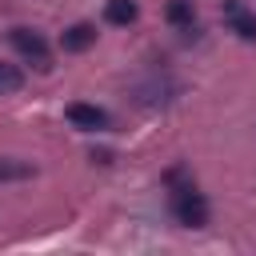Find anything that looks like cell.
Instances as JSON below:
<instances>
[{
    "mask_svg": "<svg viewBox=\"0 0 256 256\" xmlns=\"http://www.w3.org/2000/svg\"><path fill=\"white\" fill-rule=\"evenodd\" d=\"M180 168H172L168 172V184H172V216L184 224V228H204L208 224V216H212V208H208V196L192 184V180H184L180 184Z\"/></svg>",
    "mask_w": 256,
    "mask_h": 256,
    "instance_id": "6da1fadb",
    "label": "cell"
},
{
    "mask_svg": "<svg viewBox=\"0 0 256 256\" xmlns=\"http://www.w3.org/2000/svg\"><path fill=\"white\" fill-rule=\"evenodd\" d=\"M8 40H12V48H16L20 56H28L36 68H52V64H48V40H44L36 28H12Z\"/></svg>",
    "mask_w": 256,
    "mask_h": 256,
    "instance_id": "7a4b0ae2",
    "label": "cell"
},
{
    "mask_svg": "<svg viewBox=\"0 0 256 256\" xmlns=\"http://www.w3.org/2000/svg\"><path fill=\"white\" fill-rule=\"evenodd\" d=\"M68 120H72L80 132H104V128H112L108 112H104V108H96V104H84V100L68 104Z\"/></svg>",
    "mask_w": 256,
    "mask_h": 256,
    "instance_id": "3957f363",
    "label": "cell"
},
{
    "mask_svg": "<svg viewBox=\"0 0 256 256\" xmlns=\"http://www.w3.org/2000/svg\"><path fill=\"white\" fill-rule=\"evenodd\" d=\"M224 20L240 40H256V16L240 4V0H224Z\"/></svg>",
    "mask_w": 256,
    "mask_h": 256,
    "instance_id": "277c9868",
    "label": "cell"
},
{
    "mask_svg": "<svg viewBox=\"0 0 256 256\" xmlns=\"http://www.w3.org/2000/svg\"><path fill=\"white\" fill-rule=\"evenodd\" d=\"M96 44V28L92 24H72V28H64V36H60V48L64 52H88Z\"/></svg>",
    "mask_w": 256,
    "mask_h": 256,
    "instance_id": "5b68a950",
    "label": "cell"
},
{
    "mask_svg": "<svg viewBox=\"0 0 256 256\" xmlns=\"http://www.w3.org/2000/svg\"><path fill=\"white\" fill-rule=\"evenodd\" d=\"M136 12H140V8H136V0H108V4H104V20H108V24H116V28L132 24V20H136Z\"/></svg>",
    "mask_w": 256,
    "mask_h": 256,
    "instance_id": "8992f818",
    "label": "cell"
},
{
    "mask_svg": "<svg viewBox=\"0 0 256 256\" xmlns=\"http://www.w3.org/2000/svg\"><path fill=\"white\" fill-rule=\"evenodd\" d=\"M164 16H168V24H176V28H192V20H196V8H192V0H168Z\"/></svg>",
    "mask_w": 256,
    "mask_h": 256,
    "instance_id": "52a82bcc",
    "label": "cell"
},
{
    "mask_svg": "<svg viewBox=\"0 0 256 256\" xmlns=\"http://www.w3.org/2000/svg\"><path fill=\"white\" fill-rule=\"evenodd\" d=\"M20 88H24V72H20L16 64H4V60H0V96L20 92Z\"/></svg>",
    "mask_w": 256,
    "mask_h": 256,
    "instance_id": "ba28073f",
    "label": "cell"
},
{
    "mask_svg": "<svg viewBox=\"0 0 256 256\" xmlns=\"http://www.w3.org/2000/svg\"><path fill=\"white\" fill-rule=\"evenodd\" d=\"M36 168L28 160H0V180H28Z\"/></svg>",
    "mask_w": 256,
    "mask_h": 256,
    "instance_id": "9c48e42d",
    "label": "cell"
}]
</instances>
